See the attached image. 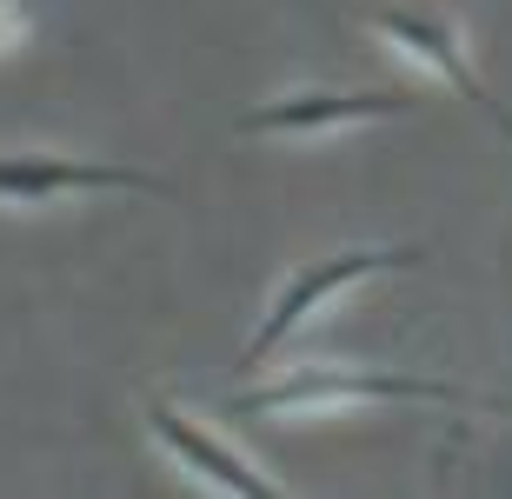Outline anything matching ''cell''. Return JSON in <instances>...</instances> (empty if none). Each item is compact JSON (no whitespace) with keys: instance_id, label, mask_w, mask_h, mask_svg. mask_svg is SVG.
<instances>
[{"instance_id":"1","label":"cell","mask_w":512,"mask_h":499,"mask_svg":"<svg viewBox=\"0 0 512 499\" xmlns=\"http://www.w3.org/2000/svg\"><path fill=\"white\" fill-rule=\"evenodd\" d=\"M419 260H426V247H353V253H326V260L300 267V273L280 287L273 313L260 320V333L247 340V366H260L266 353H280V346L293 340V333H300L340 287H353V280H373V273H406V267H419Z\"/></svg>"},{"instance_id":"2","label":"cell","mask_w":512,"mask_h":499,"mask_svg":"<svg viewBox=\"0 0 512 499\" xmlns=\"http://www.w3.org/2000/svg\"><path fill=\"white\" fill-rule=\"evenodd\" d=\"M333 400H446V406H459L466 393L446 386V380H419V373H333V366H300L286 380L233 393L227 413H293V406H333Z\"/></svg>"},{"instance_id":"3","label":"cell","mask_w":512,"mask_h":499,"mask_svg":"<svg viewBox=\"0 0 512 499\" xmlns=\"http://www.w3.org/2000/svg\"><path fill=\"white\" fill-rule=\"evenodd\" d=\"M60 193H173L160 173L107 167V160H60V154H7L0 160V200L40 207Z\"/></svg>"},{"instance_id":"4","label":"cell","mask_w":512,"mask_h":499,"mask_svg":"<svg viewBox=\"0 0 512 499\" xmlns=\"http://www.w3.org/2000/svg\"><path fill=\"white\" fill-rule=\"evenodd\" d=\"M419 94L406 87H360V94H286L240 114V134H326V127H353V120H386L413 114Z\"/></svg>"},{"instance_id":"5","label":"cell","mask_w":512,"mask_h":499,"mask_svg":"<svg viewBox=\"0 0 512 499\" xmlns=\"http://www.w3.org/2000/svg\"><path fill=\"white\" fill-rule=\"evenodd\" d=\"M373 27H380V34H393L406 54H419V60H426V74H439L459 100H473V107H486V114L499 107V100L479 87V74L466 67L459 34L446 27V14H439L433 0H380V7H373Z\"/></svg>"},{"instance_id":"6","label":"cell","mask_w":512,"mask_h":499,"mask_svg":"<svg viewBox=\"0 0 512 499\" xmlns=\"http://www.w3.org/2000/svg\"><path fill=\"white\" fill-rule=\"evenodd\" d=\"M147 426H153V440L167 446L173 460H187L193 473H200V480H213L220 493H240V499H273V493H280V486L266 480V473H253L233 446H220L207 426H193L173 400H147Z\"/></svg>"},{"instance_id":"7","label":"cell","mask_w":512,"mask_h":499,"mask_svg":"<svg viewBox=\"0 0 512 499\" xmlns=\"http://www.w3.org/2000/svg\"><path fill=\"white\" fill-rule=\"evenodd\" d=\"M493 120H499V127H506V134H512V107H493Z\"/></svg>"}]
</instances>
